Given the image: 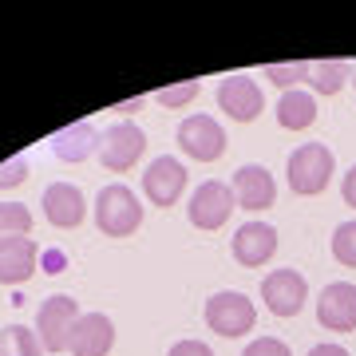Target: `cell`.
Wrapping results in <instances>:
<instances>
[{
    "label": "cell",
    "mask_w": 356,
    "mask_h": 356,
    "mask_svg": "<svg viewBox=\"0 0 356 356\" xmlns=\"http://www.w3.org/2000/svg\"><path fill=\"white\" fill-rule=\"evenodd\" d=\"M332 170H337V159H332V151L325 143H301V147L289 154V163H285L289 191L301 194V198H313V194L329 191Z\"/></svg>",
    "instance_id": "6da1fadb"
},
{
    "label": "cell",
    "mask_w": 356,
    "mask_h": 356,
    "mask_svg": "<svg viewBox=\"0 0 356 356\" xmlns=\"http://www.w3.org/2000/svg\"><path fill=\"white\" fill-rule=\"evenodd\" d=\"M95 226L107 238H131L143 226V202L135 198V191L123 182L103 186L99 198H95Z\"/></svg>",
    "instance_id": "7a4b0ae2"
},
{
    "label": "cell",
    "mask_w": 356,
    "mask_h": 356,
    "mask_svg": "<svg viewBox=\"0 0 356 356\" xmlns=\"http://www.w3.org/2000/svg\"><path fill=\"white\" fill-rule=\"evenodd\" d=\"M254 321H257V309L245 293L222 289L206 301V325H210L218 337H229V341H234V337H245V332L254 329Z\"/></svg>",
    "instance_id": "3957f363"
},
{
    "label": "cell",
    "mask_w": 356,
    "mask_h": 356,
    "mask_svg": "<svg viewBox=\"0 0 356 356\" xmlns=\"http://www.w3.org/2000/svg\"><path fill=\"white\" fill-rule=\"evenodd\" d=\"M83 317L79 313V301L76 297H67V293H56L48 297L36 313V329H40V344H44V353H64L67 348V337L76 329V321Z\"/></svg>",
    "instance_id": "277c9868"
},
{
    "label": "cell",
    "mask_w": 356,
    "mask_h": 356,
    "mask_svg": "<svg viewBox=\"0 0 356 356\" xmlns=\"http://www.w3.org/2000/svg\"><path fill=\"white\" fill-rule=\"evenodd\" d=\"M178 147H182V154H191L194 163H214L226 151V131L214 115H186L178 123Z\"/></svg>",
    "instance_id": "5b68a950"
},
{
    "label": "cell",
    "mask_w": 356,
    "mask_h": 356,
    "mask_svg": "<svg viewBox=\"0 0 356 356\" xmlns=\"http://www.w3.org/2000/svg\"><path fill=\"white\" fill-rule=\"evenodd\" d=\"M229 210H238V198H234V186L226 182H202L198 191L191 194V206H186V214L198 229H222L229 222Z\"/></svg>",
    "instance_id": "8992f818"
},
{
    "label": "cell",
    "mask_w": 356,
    "mask_h": 356,
    "mask_svg": "<svg viewBox=\"0 0 356 356\" xmlns=\"http://www.w3.org/2000/svg\"><path fill=\"white\" fill-rule=\"evenodd\" d=\"M143 151H147V135H143L135 123H111V127L103 131L99 139V159L107 170H115V175H123V170H131V166L143 159Z\"/></svg>",
    "instance_id": "52a82bcc"
},
{
    "label": "cell",
    "mask_w": 356,
    "mask_h": 356,
    "mask_svg": "<svg viewBox=\"0 0 356 356\" xmlns=\"http://www.w3.org/2000/svg\"><path fill=\"white\" fill-rule=\"evenodd\" d=\"M305 297H309V285L297 269H273L261 281V301H266V309L273 317H297Z\"/></svg>",
    "instance_id": "ba28073f"
},
{
    "label": "cell",
    "mask_w": 356,
    "mask_h": 356,
    "mask_svg": "<svg viewBox=\"0 0 356 356\" xmlns=\"http://www.w3.org/2000/svg\"><path fill=\"white\" fill-rule=\"evenodd\" d=\"M218 107H222L234 123H250V119L261 115L266 95H261V88H257V79H250V76H226L222 83H218Z\"/></svg>",
    "instance_id": "9c48e42d"
},
{
    "label": "cell",
    "mask_w": 356,
    "mask_h": 356,
    "mask_svg": "<svg viewBox=\"0 0 356 356\" xmlns=\"http://www.w3.org/2000/svg\"><path fill=\"white\" fill-rule=\"evenodd\" d=\"M182 191H186V166L178 163V159H170V154H163V159H154L151 166H147V175H143V194L151 198L154 206H175L178 198H182Z\"/></svg>",
    "instance_id": "30bf717a"
},
{
    "label": "cell",
    "mask_w": 356,
    "mask_h": 356,
    "mask_svg": "<svg viewBox=\"0 0 356 356\" xmlns=\"http://www.w3.org/2000/svg\"><path fill=\"white\" fill-rule=\"evenodd\" d=\"M317 321L329 332H353L356 329V285L332 281L317 297Z\"/></svg>",
    "instance_id": "8fae6325"
},
{
    "label": "cell",
    "mask_w": 356,
    "mask_h": 356,
    "mask_svg": "<svg viewBox=\"0 0 356 356\" xmlns=\"http://www.w3.org/2000/svg\"><path fill=\"white\" fill-rule=\"evenodd\" d=\"M277 254V229L266 226V222H245L234 234V261L245 269L266 266L269 257Z\"/></svg>",
    "instance_id": "7c38bea8"
},
{
    "label": "cell",
    "mask_w": 356,
    "mask_h": 356,
    "mask_svg": "<svg viewBox=\"0 0 356 356\" xmlns=\"http://www.w3.org/2000/svg\"><path fill=\"white\" fill-rule=\"evenodd\" d=\"M44 218H48L56 229H76L88 214V202H83V191L72 186V182H51L44 191Z\"/></svg>",
    "instance_id": "4fadbf2b"
},
{
    "label": "cell",
    "mask_w": 356,
    "mask_h": 356,
    "mask_svg": "<svg viewBox=\"0 0 356 356\" xmlns=\"http://www.w3.org/2000/svg\"><path fill=\"white\" fill-rule=\"evenodd\" d=\"M234 198L242 210H269L277 202V182L269 175L266 166L257 163H245L238 175H234Z\"/></svg>",
    "instance_id": "5bb4252c"
},
{
    "label": "cell",
    "mask_w": 356,
    "mask_h": 356,
    "mask_svg": "<svg viewBox=\"0 0 356 356\" xmlns=\"http://www.w3.org/2000/svg\"><path fill=\"white\" fill-rule=\"evenodd\" d=\"M115 344V325L111 317H103V313H83L76 321V329L67 337V348L72 356H107Z\"/></svg>",
    "instance_id": "9a60e30c"
},
{
    "label": "cell",
    "mask_w": 356,
    "mask_h": 356,
    "mask_svg": "<svg viewBox=\"0 0 356 356\" xmlns=\"http://www.w3.org/2000/svg\"><path fill=\"white\" fill-rule=\"evenodd\" d=\"M36 257L32 238H0V285H24L36 273Z\"/></svg>",
    "instance_id": "2e32d148"
},
{
    "label": "cell",
    "mask_w": 356,
    "mask_h": 356,
    "mask_svg": "<svg viewBox=\"0 0 356 356\" xmlns=\"http://www.w3.org/2000/svg\"><path fill=\"white\" fill-rule=\"evenodd\" d=\"M51 151L64 163H83V159H91V154L99 151V131L91 127V123H72V127L51 135Z\"/></svg>",
    "instance_id": "e0dca14e"
},
{
    "label": "cell",
    "mask_w": 356,
    "mask_h": 356,
    "mask_svg": "<svg viewBox=\"0 0 356 356\" xmlns=\"http://www.w3.org/2000/svg\"><path fill=\"white\" fill-rule=\"evenodd\" d=\"M277 123L285 131H305L317 123V99L309 95V91H285L277 103Z\"/></svg>",
    "instance_id": "ac0fdd59"
},
{
    "label": "cell",
    "mask_w": 356,
    "mask_h": 356,
    "mask_svg": "<svg viewBox=\"0 0 356 356\" xmlns=\"http://www.w3.org/2000/svg\"><path fill=\"white\" fill-rule=\"evenodd\" d=\"M348 76H353V67L344 64V60H321V64H313V72H309V83H313V91H321V95H337V91L348 83Z\"/></svg>",
    "instance_id": "d6986e66"
},
{
    "label": "cell",
    "mask_w": 356,
    "mask_h": 356,
    "mask_svg": "<svg viewBox=\"0 0 356 356\" xmlns=\"http://www.w3.org/2000/svg\"><path fill=\"white\" fill-rule=\"evenodd\" d=\"M40 337L24 325H8L0 329V356H40Z\"/></svg>",
    "instance_id": "ffe728a7"
},
{
    "label": "cell",
    "mask_w": 356,
    "mask_h": 356,
    "mask_svg": "<svg viewBox=\"0 0 356 356\" xmlns=\"http://www.w3.org/2000/svg\"><path fill=\"white\" fill-rule=\"evenodd\" d=\"M32 210L24 202H0V238H28Z\"/></svg>",
    "instance_id": "44dd1931"
},
{
    "label": "cell",
    "mask_w": 356,
    "mask_h": 356,
    "mask_svg": "<svg viewBox=\"0 0 356 356\" xmlns=\"http://www.w3.org/2000/svg\"><path fill=\"white\" fill-rule=\"evenodd\" d=\"M309 72H313V64H305V60H293V64H266L261 67V76L273 79V83L285 88V91H293L301 79H309Z\"/></svg>",
    "instance_id": "7402d4cb"
},
{
    "label": "cell",
    "mask_w": 356,
    "mask_h": 356,
    "mask_svg": "<svg viewBox=\"0 0 356 356\" xmlns=\"http://www.w3.org/2000/svg\"><path fill=\"white\" fill-rule=\"evenodd\" d=\"M332 257L341 266L356 269V222H341V226L332 229Z\"/></svg>",
    "instance_id": "603a6c76"
},
{
    "label": "cell",
    "mask_w": 356,
    "mask_h": 356,
    "mask_svg": "<svg viewBox=\"0 0 356 356\" xmlns=\"http://www.w3.org/2000/svg\"><path fill=\"white\" fill-rule=\"evenodd\" d=\"M198 91H202L198 79H182V83H175V88L159 91V103H163V107H186L191 99H198Z\"/></svg>",
    "instance_id": "cb8c5ba5"
},
{
    "label": "cell",
    "mask_w": 356,
    "mask_h": 356,
    "mask_svg": "<svg viewBox=\"0 0 356 356\" xmlns=\"http://www.w3.org/2000/svg\"><path fill=\"white\" fill-rule=\"evenodd\" d=\"M28 178V159L24 154H16L8 163H0V191H8V186H20Z\"/></svg>",
    "instance_id": "d4e9b609"
},
{
    "label": "cell",
    "mask_w": 356,
    "mask_h": 356,
    "mask_svg": "<svg viewBox=\"0 0 356 356\" xmlns=\"http://www.w3.org/2000/svg\"><path fill=\"white\" fill-rule=\"evenodd\" d=\"M242 356H293V353H289V344L277 341V337H261V341L245 344Z\"/></svg>",
    "instance_id": "484cf974"
},
{
    "label": "cell",
    "mask_w": 356,
    "mask_h": 356,
    "mask_svg": "<svg viewBox=\"0 0 356 356\" xmlns=\"http://www.w3.org/2000/svg\"><path fill=\"white\" fill-rule=\"evenodd\" d=\"M166 356H214V353H210V344H202V341H178V344H170Z\"/></svg>",
    "instance_id": "4316f807"
},
{
    "label": "cell",
    "mask_w": 356,
    "mask_h": 356,
    "mask_svg": "<svg viewBox=\"0 0 356 356\" xmlns=\"http://www.w3.org/2000/svg\"><path fill=\"white\" fill-rule=\"evenodd\" d=\"M341 194H344V202H348V206H356V163L348 166V175H344V182H341Z\"/></svg>",
    "instance_id": "83f0119b"
},
{
    "label": "cell",
    "mask_w": 356,
    "mask_h": 356,
    "mask_svg": "<svg viewBox=\"0 0 356 356\" xmlns=\"http://www.w3.org/2000/svg\"><path fill=\"white\" fill-rule=\"evenodd\" d=\"M309 356H348L344 344H317V348H309Z\"/></svg>",
    "instance_id": "f1b7e54d"
},
{
    "label": "cell",
    "mask_w": 356,
    "mask_h": 356,
    "mask_svg": "<svg viewBox=\"0 0 356 356\" xmlns=\"http://www.w3.org/2000/svg\"><path fill=\"white\" fill-rule=\"evenodd\" d=\"M143 95H135V99H127V103H119V107H111V111H119V115H135V111H143Z\"/></svg>",
    "instance_id": "f546056e"
},
{
    "label": "cell",
    "mask_w": 356,
    "mask_h": 356,
    "mask_svg": "<svg viewBox=\"0 0 356 356\" xmlns=\"http://www.w3.org/2000/svg\"><path fill=\"white\" fill-rule=\"evenodd\" d=\"M348 83H353V88H356V67H353V76H348Z\"/></svg>",
    "instance_id": "4dcf8cb0"
}]
</instances>
